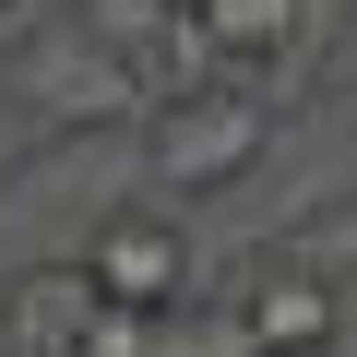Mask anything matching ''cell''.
I'll return each mask as SVG.
<instances>
[{"label": "cell", "instance_id": "1", "mask_svg": "<svg viewBox=\"0 0 357 357\" xmlns=\"http://www.w3.org/2000/svg\"><path fill=\"white\" fill-rule=\"evenodd\" d=\"M262 143H274V96L250 72H227V84L167 96L143 119V178H155L167 203H203V191H238V178L262 167Z\"/></svg>", "mask_w": 357, "mask_h": 357}, {"label": "cell", "instance_id": "2", "mask_svg": "<svg viewBox=\"0 0 357 357\" xmlns=\"http://www.w3.org/2000/svg\"><path fill=\"white\" fill-rule=\"evenodd\" d=\"M84 274L119 298V310H178V298H203V262H191V227H178L167 203H107L96 238H84Z\"/></svg>", "mask_w": 357, "mask_h": 357}, {"label": "cell", "instance_id": "3", "mask_svg": "<svg viewBox=\"0 0 357 357\" xmlns=\"http://www.w3.org/2000/svg\"><path fill=\"white\" fill-rule=\"evenodd\" d=\"M227 298L250 310L262 357H321V345L345 333V274H333L321 250H262L250 274H227Z\"/></svg>", "mask_w": 357, "mask_h": 357}, {"label": "cell", "instance_id": "4", "mask_svg": "<svg viewBox=\"0 0 357 357\" xmlns=\"http://www.w3.org/2000/svg\"><path fill=\"white\" fill-rule=\"evenodd\" d=\"M96 310H107V286H96L84 250H72V262H24V274H13L0 333H13V357H84V345H96Z\"/></svg>", "mask_w": 357, "mask_h": 357}, {"label": "cell", "instance_id": "5", "mask_svg": "<svg viewBox=\"0 0 357 357\" xmlns=\"http://www.w3.org/2000/svg\"><path fill=\"white\" fill-rule=\"evenodd\" d=\"M0 24H13V0H0Z\"/></svg>", "mask_w": 357, "mask_h": 357}]
</instances>
